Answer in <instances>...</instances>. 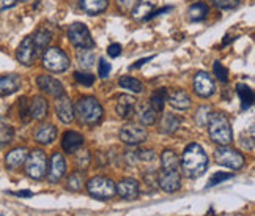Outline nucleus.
Segmentation results:
<instances>
[{"mask_svg":"<svg viewBox=\"0 0 255 216\" xmlns=\"http://www.w3.org/2000/svg\"><path fill=\"white\" fill-rule=\"evenodd\" d=\"M148 139V131L139 125H125L120 130V141L128 145H139Z\"/></svg>","mask_w":255,"mask_h":216,"instance_id":"1a4fd4ad","label":"nucleus"},{"mask_svg":"<svg viewBox=\"0 0 255 216\" xmlns=\"http://www.w3.org/2000/svg\"><path fill=\"white\" fill-rule=\"evenodd\" d=\"M28 111H30V117L32 120H43L44 117L47 115L49 111V106L46 98L43 96H33L30 101H28Z\"/></svg>","mask_w":255,"mask_h":216,"instance_id":"4be33fe9","label":"nucleus"},{"mask_svg":"<svg viewBox=\"0 0 255 216\" xmlns=\"http://www.w3.org/2000/svg\"><path fill=\"white\" fill-rule=\"evenodd\" d=\"M84 145V136L77 131H66L62 136V149L66 153H74Z\"/></svg>","mask_w":255,"mask_h":216,"instance_id":"412c9836","label":"nucleus"},{"mask_svg":"<svg viewBox=\"0 0 255 216\" xmlns=\"http://www.w3.org/2000/svg\"><path fill=\"white\" fill-rule=\"evenodd\" d=\"M161 163H162L161 168L164 171H176L180 166V158L173 150L167 149V150H164L161 155Z\"/></svg>","mask_w":255,"mask_h":216,"instance_id":"cd10ccee","label":"nucleus"},{"mask_svg":"<svg viewBox=\"0 0 255 216\" xmlns=\"http://www.w3.org/2000/svg\"><path fill=\"white\" fill-rule=\"evenodd\" d=\"M36 47L32 41V36H25L24 40L21 41V44L17 46L16 49V58L19 63H22L25 66H30L33 65L35 58H36Z\"/></svg>","mask_w":255,"mask_h":216,"instance_id":"9b49d317","label":"nucleus"},{"mask_svg":"<svg viewBox=\"0 0 255 216\" xmlns=\"http://www.w3.org/2000/svg\"><path fill=\"white\" fill-rule=\"evenodd\" d=\"M33 137H35V141L38 144L49 145V144H52L55 141V137H57V128H55L52 123H43V125H40L35 130Z\"/></svg>","mask_w":255,"mask_h":216,"instance_id":"aec40b11","label":"nucleus"},{"mask_svg":"<svg viewBox=\"0 0 255 216\" xmlns=\"http://www.w3.org/2000/svg\"><path fill=\"white\" fill-rule=\"evenodd\" d=\"M167 11H172V6H164V8H161V9H154V11H151V13L148 14V17H146V21H148V19L156 17V16H159V14L167 13Z\"/></svg>","mask_w":255,"mask_h":216,"instance_id":"09e8293b","label":"nucleus"},{"mask_svg":"<svg viewBox=\"0 0 255 216\" xmlns=\"http://www.w3.org/2000/svg\"><path fill=\"white\" fill-rule=\"evenodd\" d=\"M17 0H0V11H3V9H8V8H13L16 5Z\"/></svg>","mask_w":255,"mask_h":216,"instance_id":"8fccbe9b","label":"nucleus"},{"mask_svg":"<svg viewBox=\"0 0 255 216\" xmlns=\"http://www.w3.org/2000/svg\"><path fill=\"white\" fill-rule=\"evenodd\" d=\"M13 136H14V130L11 126L6 123H0V147L11 142Z\"/></svg>","mask_w":255,"mask_h":216,"instance_id":"e433bc0d","label":"nucleus"},{"mask_svg":"<svg viewBox=\"0 0 255 216\" xmlns=\"http://www.w3.org/2000/svg\"><path fill=\"white\" fill-rule=\"evenodd\" d=\"M158 185L161 186V190H164L165 193H175L180 190L181 186V177L178 169L176 171H164L161 169V172L158 174Z\"/></svg>","mask_w":255,"mask_h":216,"instance_id":"ddd939ff","label":"nucleus"},{"mask_svg":"<svg viewBox=\"0 0 255 216\" xmlns=\"http://www.w3.org/2000/svg\"><path fill=\"white\" fill-rule=\"evenodd\" d=\"M36 85H38V88H40L41 92L51 95L54 98H58V96H62L65 93L63 84L58 79H55V77L47 76V74H40V76H38L36 77Z\"/></svg>","mask_w":255,"mask_h":216,"instance_id":"f8f14e48","label":"nucleus"},{"mask_svg":"<svg viewBox=\"0 0 255 216\" xmlns=\"http://www.w3.org/2000/svg\"><path fill=\"white\" fill-rule=\"evenodd\" d=\"M208 11H210V8H208L207 3H205V2H197V3H194V5L189 6L188 17H189V21H194V22L203 21V19L207 17Z\"/></svg>","mask_w":255,"mask_h":216,"instance_id":"c756f323","label":"nucleus"},{"mask_svg":"<svg viewBox=\"0 0 255 216\" xmlns=\"http://www.w3.org/2000/svg\"><path fill=\"white\" fill-rule=\"evenodd\" d=\"M25 166V174L33 180H41L46 177L47 172V156L43 150L35 149L27 155L24 161Z\"/></svg>","mask_w":255,"mask_h":216,"instance_id":"39448f33","label":"nucleus"},{"mask_svg":"<svg viewBox=\"0 0 255 216\" xmlns=\"http://www.w3.org/2000/svg\"><path fill=\"white\" fill-rule=\"evenodd\" d=\"M19 119H21L24 123H28L32 120L30 111H28V100L25 96H22L21 100H19Z\"/></svg>","mask_w":255,"mask_h":216,"instance_id":"ea45409f","label":"nucleus"},{"mask_svg":"<svg viewBox=\"0 0 255 216\" xmlns=\"http://www.w3.org/2000/svg\"><path fill=\"white\" fill-rule=\"evenodd\" d=\"M167 101L173 109H178V111L189 109L192 104L191 96L188 95V92L183 90V88H175L172 92H167Z\"/></svg>","mask_w":255,"mask_h":216,"instance_id":"f3484780","label":"nucleus"},{"mask_svg":"<svg viewBox=\"0 0 255 216\" xmlns=\"http://www.w3.org/2000/svg\"><path fill=\"white\" fill-rule=\"evenodd\" d=\"M115 111L120 119H129L135 111V98L131 95H120L115 106Z\"/></svg>","mask_w":255,"mask_h":216,"instance_id":"6ab92c4d","label":"nucleus"},{"mask_svg":"<svg viewBox=\"0 0 255 216\" xmlns=\"http://www.w3.org/2000/svg\"><path fill=\"white\" fill-rule=\"evenodd\" d=\"M74 160H76L77 168H81V169L85 171L88 166H90L92 156H90V153H88V150H85V149H82V147H81L79 150L74 152Z\"/></svg>","mask_w":255,"mask_h":216,"instance_id":"c9c22d12","label":"nucleus"},{"mask_svg":"<svg viewBox=\"0 0 255 216\" xmlns=\"http://www.w3.org/2000/svg\"><path fill=\"white\" fill-rule=\"evenodd\" d=\"M192 85H194V92L200 98H210L216 92V84L213 81V77L205 71L195 73Z\"/></svg>","mask_w":255,"mask_h":216,"instance_id":"9d476101","label":"nucleus"},{"mask_svg":"<svg viewBox=\"0 0 255 216\" xmlns=\"http://www.w3.org/2000/svg\"><path fill=\"white\" fill-rule=\"evenodd\" d=\"M115 190H117V194H119L122 199H126V201L137 199L140 194L139 182L134 180V179H125V180L119 182V185H115Z\"/></svg>","mask_w":255,"mask_h":216,"instance_id":"dca6fc26","label":"nucleus"},{"mask_svg":"<svg viewBox=\"0 0 255 216\" xmlns=\"http://www.w3.org/2000/svg\"><path fill=\"white\" fill-rule=\"evenodd\" d=\"M237 93L241 100V109L246 111L252 106L254 103V90L249 85H244V84H238L237 85Z\"/></svg>","mask_w":255,"mask_h":216,"instance_id":"2f4dec72","label":"nucleus"},{"mask_svg":"<svg viewBox=\"0 0 255 216\" xmlns=\"http://www.w3.org/2000/svg\"><path fill=\"white\" fill-rule=\"evenodd\" d=\"M74 112L79 117L81 123L95 126L103 120L104 109L95 96H82L74 106Z\"/></svg>","mask_w":255,"mask_h":216,"instance_id":"f03ea898","label":"nucleus"},{"mask_svg":"<svg viewBox=\"0 0 255 216\" xmlns=\"http://www.w3.org/2000/svg\"><path fill=\"white\" fill-rule=\"evenodd\" d=\"M32 41H33V44L36 47V51L40 52L41 49H44L49 43L52 41V33L49 32L46 27H41V28H38V30L33 33Z\"/></svg>","mask_w":255,"mask_h":216,"instance_id":"bb28decb","label":"nucleus"},{"mask_svg":"<svg viewBox=\"0 0 255 216\" xmlns=\"http://www.w3.org/2000/svg\"><path fill=\"white\" fill-rule=\"evenodd\" d=\"M87 191L92 198L101 201L111 199L117 194L115 183L107 177H93V179H90L87 183Z\"/></svg>","mask_w":255,"mask_h":216,"instance_id":"6e6552de","label":"nucleus"},{"mask_svg":"<svg viewBox=\"0 0 255 216\" xmlns=\"http://www.w3.org/2000/svg\"><path fill=\"white\" fill-rule=\"evenodd\" d=\"M153 8H154V3L151 0H139L131 9V14L135 21H143V19L148 17V14L153 11Z\"/></svg>","mask_w":255,"mask_h":216,"instance_id":"393cba45","label":"nucleus"},{"mask_svg":"<svg viewBox=\"0 0 255 216\" xmlns=\"http://www.w3.org/2000/svg\"><path fill=\"white\" fill-rule=\"evenodd\" d=\"M135 156L140 161H151V160H154L156 155L153 150H139V152H135Z\"/></svg>","mask_w":255,"mask_h":216,"instance_id":"49530a36","label":"nucleus"},{"mask_svg":"<svg viewBox=\"0 0 255 216\" xmlns=\"http://www.w3.org/2000/svg\"><path fill=\"white\" fill-rule=\"evenodd\" d=\"M137 2H139V0H117V6L123 9V11H131Z\"/></svg>","mask_w":255,"mask_h":216,"instance_id":"a18cd8bd","label":"nucleus"},{"mask_svg":"<svg viewBox=\"0 0 255 216\" xmlns=\"http://www.w3.org/2000/svg\"><path fill=\"white\" fill-rule=\"evenodd\" d=\"M180 128V119L173 114H164L159 122V131L164 134H173Z\"/></svg>","mask_w":255,"mask_h":216,"instance_id":"a878e982","label":"nucleus"},{"mask_svg":"<svg viewBox=\"0 0 255 216\" xmlns=\"http://www.w3.org/2000/svg\"><path fill=\"white\" fill-rule=\"evenodd\" d=\"M139 119H140V122H142L145 126H151V125L156 123V120H158V112H154V111L151 109V107H150V104H148V106L143 104V106L140 107Z\"/></svg>","mask_w":255,"mask_h":216,"instance_id":"f704fd0d","label":"nucleus"},{"mask_svg":"<svg viewBox=\"0 0 255 216\" xmlns=\"http://www.w3.org/2000/svg\"><path fill=\"white\" fill-rule=\"evenodd\" d=\"M167 88H159V90H156L151 93L150 96V107L154 111V112H162L164 109V104L167 101Z\"/></svg>","mask_w":255,"mask_h":216,"instance_id":"7c9ffc66","label":"nucleus"},{"mask_svg":"<svg viewBox=\"0 0 255 216\" xmlns=\"http://www.w3.org/2000/svg\"><path fill=\"white\" fill-rule=\"evenodd\" d=\"M47 171H49L47 179H49V182H51V183H57V182L62 180V177L66 172V161H65L62 153L55 152L52 155L51 163H49V166H47Z\"/></svg>","mask_w":255,"mask_h":216,"instance_id":"2eb2a0df","label":"nucleus"},{"mask_svg":"<svg viewBox=\"0 0 255 216\" xmlns=\"http://www.w3.org/2000/svg\"><path fill=\"white\" fill-rule=\"evenodd\" d=\"M122 44H119V43H112V44H109V47H107V54H109V57H112V58H117L120 54H122Z\"/></svg>","mask_w":255,"mask_h":216,"instance_id":"de8ad7c7","label":"nucleus"},{"mask_svg":"<svg viewBox=\"0 0 255 216\" xmlns=\"http://www.w3.org/2000/svg\"><path fill=\"white\" fill-rule=\"evenodd\" d=\"M79 3L81 8L84 9V13L95 16L106 11L107 6H109V0H81Z\"/></svg>","mask_w":255,"mask_h":216,"instance_id":"b1692460","label":"nucleus"},{"mask_svg":"<svg viewBox=\"0 0 255 216\" xmlns=\"http://www.w3.org/2000/svg\"><path fill=\"white\" fill-rule=\"evenodd\" d=\"M76 60L82 70H90L96 62V57L92 49H79L76 54Z\"/></svg>","mask_w":255,"mask_h":216,"instance_id":"c85d7f7f","label":"nucleus"},{"mask_svg":"<svg viewBox=\"0 0 255 216\" xmlns=\"http://www.w3.org/2000/svg\"><path fill=\"white\" fill-rule=\"evenodd\" d=\"M21 2H28V0H21Z\"/></svg>","mask_w":255,"mask_h":216,"instance_id":"864d4df0","label":"nucleus"},{"mask_svg":"<svg viewBox=\"0 0 255 216\" xmlns=\"http://www.w3.org/2000/svg\"><path fill=\"white\" fill-rule=\"evenodd\" d=\"M210 115H211L210 107L208 106H200L197 109V112H195V123H197L199 126H207Z\"/></svg>","mask_w":255,"mask_h":216,"instance_id":"4c0bfd02","label":"nucleus"},{"mask_svg":"<svg viewBox=\"0 0 255 216\" xmlns=\"http://www.w3.org/2000/svg\"><path fill=\"white\" fill-rule=\"evenodd\" d=\"M66 36L70 43L77 49H93L96 46L88 27L82 22H73L68 27Z\"/></svg>","mask_w":255,"mask_h":216,"instance_id":"423d86ee","label":"nucleus"},{"mask_svg":"<svg viewBox=\"0 0 255 216\" xmlns=\"http://www.w3.org/2000/svg\"><path fill=\"white\" fill-rule=\"evenodd\" d=\"M27 149H24V147H16V149L9 150L5 156V164L8 169H17L19 166L24 164L25 158H27Z\"/></svg>","mask_w":255,"mask_h":216,"instance_id":"5701e85b","label":"nucleus"},{"mask_svg":"<svg viewBox=\"0 0 255 216\" xmlns=\"http://www.w3.org/2000/svg\"><path fill=\"white\" fill-rule=\"evenodd\" d=\"M74 79L82 84V85H87V87H92L93 82H95V76L90 74V73H84V71H76L74 73Z\"/></svg>","mask_w":255,"mask_h":216,"instance_id":"79ce46f5","label":"nucleus"},{"mask_svg":"<svg viewBox=\"0 0 255 216\" xmlns=\"http://www.w3.org/2000/svg\"><path fill=\"white\" fill-rule=\"evenodd\" d=\"M17 198H32V191H16V193H9Z\"/></svg>","mask_w":255,"mask_h":216,"instance_id":"603ef678","label":"nucleus"},{"mask_svg":"<svg viewBox=\"0 0 255 216\" xmlns=\"http://www.w3.org/2000/svg\"><path fill=\"white\" fill-rule=\"evenodd\" d=\"M214 161L219 166H224V168L232 169V171H240L244 166V163H246L243 153H240L235 149H230V147H227V145H221L216 149Z\"/></svg>","mask_w":255,"mask_h":216,"instance_id":"0eeeda50","label":"nucleus"},{"mask_svg":"<svg viewBox=\"0 0 255 216\" xmlns=\"http://www.w3.org/2000/svg\"><path fill=\"white\" fill-rule=\"evenodd\" d=\"M213 73H214V76L218 77L221 82H224V84L229 82V71H227V68H225L221 62H214Z\"/></svg>","mask_w":255,"mask_h":216,"instance_id":"a19ab883","label":"nucleus"},{"mask_svg":"<svg viewBox=\"0 0 255 216\" xmlns=\"http://www.w3.org/2000/svg\"><path fill=\"white\" fill-rule=\"evenodd\" d=\"M180 166L184 177H188V179H199L208 169V155L205 153L202 145L195 142L189 144L183 152Z\"/></svg>","mask_w":255,"mask_h":216,"instance_id":"f257e3e1","label":"nucleus"},{"mask_svg":"<svg viewBox=\"0 0 255 216\" xmlns=\"http://www.w3.org/2000/svg\"><path fill=\"white\" fill-rule=\"evenodd\" d=\"M232 174H229V172H218V174H214L213 177H211V180L208 182V188H211V186H216V185H219L221 182H225V180H230L232 179Z\"/></svg>","mask_w":255,"mask_h":216,"instance_id":"37998d69","label":"nucleus"},{"mask_svg":"<svg viewBox=\"0 0 255 216\" xmlns=\"http://www.w3.org/2000/svg\"><path fill=\"white\" fill-rule=\"evenodd\" d=\"M150 60H153V55H150V57H146V58H140V60H137L134 65H131L129 68L131 70H137V68H140L142 65H145V63H148Z\"/></svg>","mask_w":255,"mask_h":216,"instance_id":"3c124183","label":"nucleus"},{"mask_svg":"<svg viewBox=\"0 0 255 216\" xmlns=\"http://www.w3.org/2000/svg\"><path fill=\"white\" fill-rule=\"evenodd\" d=\"M119 85L125 88V90H129L134 93H140L143 90V84L132 76H122L119 79Z\"/></svg>","mask_w":255,"mask_h":216,"instance_id":"473e14b6","label":"nucleus"},{"mask_svg":"<svg viewBox=\"0 0 255 216\" xmlns=\"http://www.w3.org/2000/svg\"><path fill=\"white\" fill-rule=\"evenodd\" d=\"M43 66L52 73H65L70 68V57L57 46L47 47L43 54Z\"/></svg>","mask_w":255,"mask_h":216,"instance_id":"20e7f679","label":"nucleus"},{"mask_svg":"<svg viewBox=\"0 0 255 216\" xmlns=\"http://www.w3.org/2000/svg\"><path fill=\"white\" fill-rule=\"evenodd\" d=\"M21 88V77L17 74L0 76V96H9Z\"/></svg>","mask_w":255,"mask_h":216,"instance_id":"a211bd4d","label":"nucleus"},{"mask_svg":"<svg viewBox=\"0 0 255 216\" xmlns=\"http://www.w3.org/2000/svg\"><path fill=\"white\" fill-rule=\"evenodd\" d=\"M210 3L218 9H235L240 6L241 0H210Z\"/></svg>","mask_w":255,"mask_h":216,"instance_id":"58836bf2","label":"nucleus"},{"mask_svg":"<svg viewBox=\"0 0 255 216\" xmlns=\"http://www.w3.org/2000/svg\"><path fill=\"white\" fill-rule=\"evenodd\" d=\"M208 133L211 141L219 145H229L233 141V131L227 115L222 112H214L208 119Z\"/></svg>","mask_w":255,"mask_h":216,"instance_id":"7ed1b4c3","label":"nucleus"},{"mask_svg":"<svg viewBox=\"0 0 255 216\" xmlns=\"http://www.w3.org/2000/svg\"><path fill=\"white\" fill-rule=\"evenodd\" d=\"M111 65L107 63L106 58H100V63H98V76L101 77V79H106V77H109L111 74Z\"/></svg>","mask_w":255,"mask_h":216,"instance_id":"c03bdc74","label":"nucleus"},{"mask_svg":"<svg viewBox=\"0 0 255 216\" xmlns=\"http://www.w3.org/2000/svg\"><path fill=\"white\" fill-rule=\"evenodd\" d=\"M84 186V172L82 171H76L71 172L70 177L66 179V188L70 191H81Z\"/></svg>","mask_w":255,"mask_h":216,"instance_id":"72a5a7b5","label":"nucleus"},{"mask_svg":"<svg viewBox=\"0 0 255 216\" xmlns=\"http://www.w3.org/2000/svg\"><path fill=\"white\" fill-rule=\"evenodd\" d=\"M55 114L63 123H71L74 120V117H76L74 106L65 93L62 96L55 98Z\"/></svg>","mask_w":255,"mask_h":216,"instance_id":"4468645a","label":"nucleus"}]
</instances>
